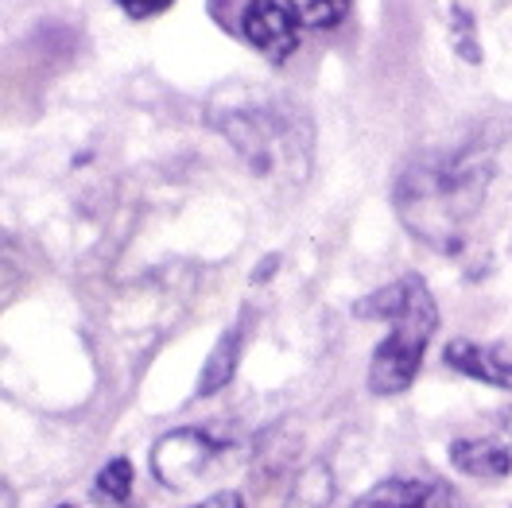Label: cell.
<instances>
[{
  "label": "cell",
  "instance_id": "6da1fadb",
  "mask_svg": "<svg viewBox=\"0 0 512 508\" xmlns=\"http://www.w3.org/2000/svg\"><path fill=\"white\" fill-rule=\"evenodd\" d=\"M489 183V159L462 152H435L404 167L396 183V214L423 245L454 253L466 237V225L478 214Z\"/></svg>",
  "mask_w": 512,
  "mask_h": 508
},
{
  "label": "cell",
  "instance_id": "7a4b0ae2",
  "mask_svg": "<svg viewBox=\"0 0 512 508\" xmlns=\"http://www.w3.org/2000/svg\"><path fill=\"white\" fill-rule=\"evenodd\" d=\"M214 97L210 125L237 148L245 167L260 179H303L311 167V128L276 97L233 90Z\"/></svg>",
  "mask_w": 512,
  "mask_h": 508
},
{
  "label": "cell",
  "instance_id": "3957f363",
  "mask_svg": "<svg viewBox=\"0 0 512 508\" xmlns=\"http://www.w3.org/2000/svg\"><path fill=\"white\" fill-rule=\"evenodd\" d=\"M357 315H381L392 322L388 338H384L377 353H373V365H369V388L392 396V392H404L408 384L416 381L419 365H423V350L435 334V299L427 284L419 276H404L392 287L377 291L373 299L357 303Z\"/></svg>",
  "mask_w": 512,
  "mask_h": 508
},
{
  "label": "cell",
  "instance_id": "277c9868",
  "mask_svg": "<svg viewBox=\"0 0 512 508\" xmlns=\"http://www.w3.org/2000/svg\"><path fill=\"white\" fill-rule=\"evenodd\" d=\"M214 454H218V446L202 431H171L152 450V474L160 477L167 489H187L210 466Z\"/></svg>",
  "mask_w": 512,
  "mask_h": 508
},
{
  "label": "cell",
  "instance_id": "5b68a950",
  "mask_svg": "<svg viewBox=\"0 0 512 508\" xmlns=\"http://www.w3.org/2000/svg\"><path fill=\"white\" fill-rule=\"evenodd\" d=\"M241 32L272 63H284L291 51H295V43H299L291 8L276 4V0H249L245 4V20H241Z\"/></svg>",
  "mask_w": 512,
  "mask_h": 508
},
{
  "label": "cell",
  "instance_id": "8992f818",
  "mask_svg": "<svg viewBox=\"0 0 512 508\" xmlns=\"http://www.w3.org/2000/svg\"><path fill=\"white\" fill-rule=\"evenodd\" d=\"M353 508H462V501L443 481L388 477L381 485H373Z\"/></svg>",
  "mask_w": 512,
  "mask_h": 508
},
{
  "label": "cell",
  "instance_id": "52a82bcc",
  "mask_svg": "<svg viewBox=\"0 0 512 508\" xmlns=\"http://www.w3.org/2000/svg\"><path fill=\"white\" fill-rule=\"evenodd\" d=\"M447 361L462 377H474L481 384H493V388H509L512 384V365L497 350H485L474 342H450Z\"/></svg>",
  "mask_w": 512,
  "mask_h": 508
},
{
  "label": "cell",
  "instance_id": "ba28073f",
  "mask_svg": "<svg viewBox=\"0 0 512 508\" xmlns=\"http://www.w3.org/2000/svg\"><path fill=\"white\" fill-rule=\"evenodd\" d=\"M450 462L462 470V474L478 477V481H497L512 470V446L501 443H470V439H458L450 446Z\"/></svg>",
  "mask_w": 512,
  "mask_h": 508
},
{
  "label": "cell",
  "instance_id": "9c48e42d",
  "mask_svg": "<svg viewBox=\"0 0 512 508\" xmlns=\"http://www.w3.org/2000/svg\"><path fill=\"white\" fill-rule=\"evenodd\" d=\"M237 361H241V326L225 330V338L214 346L206 369H202V381H198V396H214L218 388H225L233 369H237Z\"/></svg>",
  "mask_w": 512,
  "mask_h": 508
},
{
  "label": "cell",
  "instance_id": "30bf717a",
  "mask_svg": "<svg viewBox=\"0 0 512 508\" xmlns=\"http://www.w3.org/2000/svg\"><path fill=\"white\" fill-rule=\"evenodd\" d=\"M353 0H288L295 24L303 28H315V32H326V28H338L346 20Z\"/></svg>",
  "mask_w": 512,
  "mask_h": 508
},
{
  "label": "cell",
  "instance_id": "8fae6325",
  "mask_svg": "<svg viewBox=\"0 0 512 508\" xmlns=\"http://www.w3.org/2000/svg\"><path fill=\"white\" fill-rule=\"evenodd\" d=\"M97 493L109 497V501H117V505H125L128 493H132V466H128V458H113V462L101 470Z\"/></svg>",
  "mask_w": 512,
  "mask_h": 508
},
{
  "label": "cell",
  "instance_id": "7c38bea8",
  "mask_svg": "<svg viewBox=\"0 0 512 508\" xmlns=\"http://www.w3.org/2000/svg\"><path fill=\"white\" fill-rule=\"evenodd\" d=\"M121 8H125L132 20H148V16H160V12H167L175 0H117Z\"/></svg>",
  "mask_w": 512,
  "mask_h": 508
},
{
  "label": "cell",
  "instance_id": "4fadbf2b",
  "mask_svg": "<svg viewBox=\"0 0 512 508\" xmlns=\"http://www.w3.org/2000/svg\"><path fill=\"white\" fill-rule=\"evenodd\" d=\"M198 508H245V505H241V497H237V493H214L210 501H202Z\"/></svg>",
  "mask_w": 512,
  "mask_h": 508
},
{
  "label": "cell",
  "instance_id": "5bb4252c",
  "mask_svg": "<svg viewBox=\"0 0 512 508\" xmlns=\"http://www.w3.org/2000/svg\"><path fill=\"white\" fill-rule=\"evenodd\" d=\"M0 508H16V493H12V485L0 477Z\"/></svg>",
  "mask_w": 512,
  "mask_h": 508
},
{
  "label": "cell",
  "instance_id": "9a60e30c",
  "mask_svg": "<svg viewBox=\"0 0 512 508\" xmlns=\"http://www.w3.org/2000/svg\"><path fill=\"white\" fill-rule=\"evenodd\" d=\"M59 508H74V505H59Z\"/></svg>",
  "mask_w": 512,
  "mask_h": 508
}]
</instances>
